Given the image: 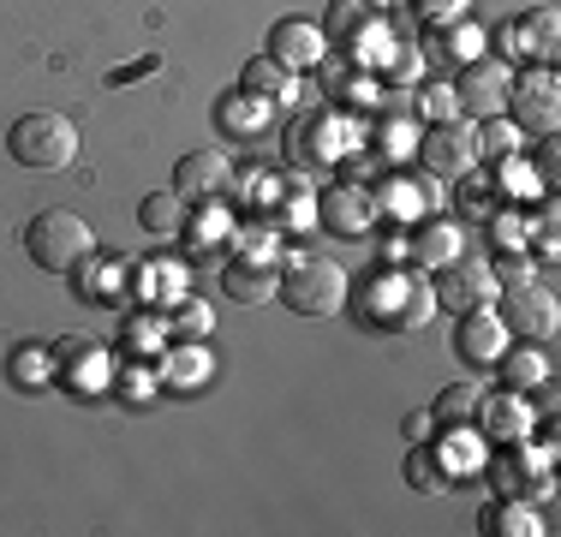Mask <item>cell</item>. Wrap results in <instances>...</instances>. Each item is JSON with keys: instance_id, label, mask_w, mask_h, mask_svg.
Returning a JSON list of instances; mask_svg holds the SVG:
<instances>
[{"instance_id": "1f68e13d", "label": "cell", "mask_w": 561, "mask_h": 537, "mask_svg": "<svg viewBox=\"0 0 561 537\" xmlns=\"http://www.w3.org/2000/svg\"><path fill=\"white\" fill-rule=\"evenodd\" d=\"M448 54H460V60H478V48H484V31H472V24H454L448 31Z\"/></svg>"}, {"instance_id": "d6a6232c", "label": "cell", "mask_w": 561, "mask_h": 537, "mask_svg": "<svg viewBox=\"0 0 561 537\" xmlns=\"http://www.w3.org/2000/svg\"><path fill=\"white\" fill-rule=\"evenodd\" d=\"M431 436H436L431 412H407V442H431Z\"/></svg>"}, {"instance_id": "d6986e66", "label": "cell", "mask_w": 561, "mask_h": 537, "mask_svg": "<svg viewBox=\"0 0 561 537\" xmlns=\"http://www.w3.org/2000/svg\"><path fill=\"white\" fill-rule=\"evenodd\" d=\"M478 400H484V388H478V382L443 388V395H436V407H431L436 430H466V424H478Z\"/></svg>"}, {"instance_id": "e575fe53", "label": "cell", "mask_w": 561, "mask_h": 537, "mask_svg": "<svg viewBox=\"0 0 561 537\" xmlns=\"http://www.w3.org/2000/svg\"><path fill=\"white\" fill-rule=\"evenodd\" d=\"M538 180H543V192H556V144L538 156Z\"/></svg>"}, {"instance_id": "5bb4252c", "label": "cell", "mask_w": 561, "mask_h": 537, "mask_svg": "<svg viewBox=\"0 0 561 537\" xmlns=\"http://www.w3.org/2000/svg\"><path fill=\"white\" fill-rule=\"evenodd\" d=\"M502 43L507 54H519V60H556V48H561V12L556 7H538V12H526V19H514L502 31Z\"/></svg>"}, {"instance_id": "ffe728a7", "label": "cell", "mask_w": 561, "mask_h": 537, "mask_svg": "<svg viewBox=\"0 0 561 537\" xmlns=\"http://www.w3.org/2000/svg\"><path fill=\"white\" fill-rule=\"evenodd\" d=\"M490 370H502V382L519 388V395H526V388H543V382H550V358H543V353H526V346H514V341H507V353H502Z\"/></svg>"}, {"instance_id": "7a4b0ae2", "label": "cell", "mask_w": 561, "mask_h": 537, "mask_svg": "<svg viewBox=\"0 0 561 537\" xmlns=\"http://www.w3.org/2000/svg\"><path fill=\"white\" fill-rule=\"evenodd\" d=\"M24 251H31V263L48 268V275H72V268L96 251V227L78 209H43L24 227Z\"/></svg>"}, {"instance_id": "30bf717a", "label": "cell", "mask_w": 561, "mask_h": 537, "mask_svg": "<svg viewBox=\"0 0 561 537\" xmlns=\"http://www.w3.org/2000/svg\"><path fill=\"white\" fill-rule=\"evenodd\" d=\"M507 322L496 317V305H478V311H460V334H454V346H460V358L466 365H478V370H490L496 358L507 353Z\"/></svg>"}, {"instance_id": "836d02e7", "label": "cell", "mask_w": 561, "mask_h": 537, "mask_svg": "<svg viewBox=\"0 0 561 537\" xmlns=\"http://www.w3.org/2000/svg\"><path fill=\"white\" fill-rule=\"evenodd\" d=\"M168 370H173V388H192V382H185V376H197L204 365H197L192 353H173V365H168Z\"/></svg>"}, {"instance_id": "9a60e30c", "label": "cell", "mask_w": 561, "mask_h": 537, "mask_svg": "<svg viewBox=\"0 0 561 537\" xmlns=\"http://www.w3.org/2000/svg\"><path fill=\"white\" fill-rule=\"evenodd\" d=\"M270 54L280 66H323V54H329V43H323V31H317L311 19H280L275 31H270Z\"/></svg>"}, {"instance_id": "484cf974", "label": "cell", "mask_w": 561, "mask_h": 537, "mask_svg": "<svg viewBox=\"0 0 561 537\" xmlns=\"http://www.w3.org/2000/svg\"><path fill=\"white\" fill-rule=\"evenodd\" d=\"M407 483H412L419 495L443 490V483H448V460H436V454H424V442H412V454H407Z\"/></svg>"}, {"instance_id": "6da1fadb", "label": "cell", "mask_w": 561, "mask_h": 537, "mask_svg": "<svg viewBox=\"0 0 561 537\" xmlns=\"http://www.w3.org/2000/svg\"><path fill=\"white\" fill-rule=\"evenodd\" d=\"M358 322L365 329H382V334H419L424 322L436 317V287L412 268H389V275H370V287L358 293Z\"/></svg>"}, {"instance_id": "ac0fdd59", "label": "cell", "mask_w": 561, "mask_h": 537, "mask_svg": "<svg viewBox=\"0 0 561 537\" xmlns=\"http://www.w3.org/2000/svg\"><path fill=\"white\" fill-rule=\"evenodd\" d=\"M478 419H484V430H490L496 442H526L531 407H526V395H519V388H502V395H484V400H478Z\"/></svg>"}, {"instance_id": "277c9868", "label": "cell", "mask_w": 561, "mask_h": 537, "mask_svg": "<svg viewBox=\"0 0 561 537\" xmlns=\"http://www.w3.org/2000/svg\"><path fill=\"white\" fill-rule=\"evenodd\" d=\"M275 299H287L299 317H335L346 305V275L335 258H317V251H305V258H293L280 268V287Z\"/></svg>"}, {"instance_id": "cb8c5ba5", "label": "cell", "mask_w": 561, "mask_h": 537, "mask_svg": "<svg viewBox=\"0 0 561 537\" xmlns=\"http://www.w3.org/2000/svg\"><path fill=\"white\" fill-rule=\"evenodd\" d=\"M490 532H507V537H538V532H550V526H543V514H531V507H526V495H507L496 514H490Z\"/></svg>"}, {"instance_id": "d4e9b609", "label": "cell", "mask_w": 561, "mask_h": 537, "mask_svg": "<svg viewBox=\"0 0 561 537\" xmlns=\"http://www.w3.org/2000/svg\"><path fill=\"white\" fill-rule=\"evenodd\" d=\"M490 478H496V490H502V495H526V490H531V454L514 442V448H507L502 460L490 466Z\"/></svg>"}, {"instance_id": "44dd1931", "label": "cell", "mask_w": 561, "mask_h": 537, "mask_svg": "<svg viewBox=\"0 0 561 537\" xmlns=\"http://www.w3.org/2000/svg\"><path fill=\"white\" fill-rule=\"evenodd\" d=\"M472 144H478V156H484V161H514V156H519V144H526V132H519L514 119L490 114V119H478Z\"/></svg>"}, {"instance_id": "8992f818", "label": "cell", "mask_w": 561, "mask_h": 537, "mask_svg": "<svg viewBox=\"0 0 561 537\" xmlns=\"http://www.w3.org/2000/svg\"><path fill=\"white\" fill-rule=\"evenodd\" d=\"M507 84H514V72H507V60H496V54H478V60H466L460 84H454L460 114H472V119L502 114V107H507Z\"/></svg>"}, {"instance_id": "ba28073f", "label": "cell", "mask_w": 561, "mask_h": 537, "mask_svg": "<svg viewBox=\"0 0 561 537\" xmlns=\"http://www.w3.org/2000/svg\"><path fill=\"white\" fill-rule=\"evenodd\" d=\"M502 299V322H507V334H526V341H550L556 334V322H561V311H556V293L550 287H507V293H496Z\"/></svg>"}, {"instance_id": "7402d4cb", "label": "cell", "mask_w": 561, "mask_h": 537, "mask_svg": "<svg viewBox=\"0 0 561 537\" xmlns=\"http://www.w3.org/2000/svg\"><path fill=\"white\" fill-rule=\"evenodd\" d=\"M138 221H144V233H156V239L185 233V197H180V192H156V197H144Z\"/></svg>"}, {"instance_id": "603a6c76", "label": "cell", "mask_w": 561, "mask_h": 537, "mask_svg": "<svg viewBox=\"0 0 561 537\" xmlns=\"http://www.w3.org/2000/svg\"><path fill=\"white\" fill-rule=\"evenodd\" d=\"M460 251H466L460 245V227H448V221H431L419 239H412V258H419L424 268H443V263L460 258Z\"/></svg>"}, {"instance_id": "8fae6325", "label": "cell", "mask_w": 561, "mask_h": 537, "mask_svg": "<svg viewBox=\"0 0 561 537\" xmlns=\"http://www.w3.org/2000/svg\"><path fill=\"white\" fill-rule=\"evenodd\" d=\"M221 287H227V299H233V305H270L275 287H280V263L263 258V251H239V258L227 263Z\"/></svg>"}, {"instance_id": "4dcf8cb0", "label": "cell", "mask_w": 561, "mask_h": 537, "mask_svg": "<svg viewBox=\"0 0 561 537\" xmlns=\"http://www.w3.org/2000/svg\"><path fill=\"white\" fill-rule=\"evenodd\" d=\"M150 72H162V54H144V60L114 66V72H108V84H131V78H150Z\"/></svg>"}, {"instance_id": "2e32d148", "label": "cell", "mask_w": 561, "mask_h": 537, "mask_svg": "<svg viewBox=\"0 0 561 537\" xmlns=\"http://www.w3.org/2000/svg\"><path fill=\"white\" fill-rule=\"evenodd\" d=\"M323 221L335 227V233L346 239H358V233H370V221H377V197L370 192H358V185H335V192H323Z\"/></svg>"}, {"instance_id": "e0dca14e", "label": "cell", "mask_w": 561, "mask_h": 537, "mask_svg": "<svg viewBox=\"0 0 561 537\" xmlns=\"http://www.w3.org/2000/svg\"><path fill=\"white\" fill-rule=\"evenodd\" d=\"M239 90L245 96H263V102H299V72L293 66H280L275 54H257V60H245V72H239Z\"/></svg>"}, {"instance_id": "7c38bea8", "label": "cell", "mask_w": 561, "mask_h": 537, "mask_svg": "<svg viewBox=\"0 0 561 537\" xmlns=\"http://www.w3.org/2000/svg\"><path fill=\"white\" fill-rule=\"evenodd\" d=\"M55 382L72 388V395H102L108 388V353L96 341H60L55 346Z\"/></svg>"}, {"instance_id": "9c48e42d", "label": "cell", "mask_w": 561, "mask_h": 537, "mask_svg": "<svg viewBox=\"0 0 561 537\" xmlns=\"http://www.w3.org/2000/svg\"><path fill=\"white\" fill-rule=\"evenodd\" d=\"M419 161L436 173V180H460V173H472V168H478L472 126H460V119L431 126V132H424V144H419Z\"/></svg>"}, {"instance_id": "4fadbf2b", "label": "cell", "mask_w": 561, "mask_h": 537, "mask_svg": "<svg viewBox=\"0 0 561 537\" xmlns=\"http://www.w3.org/2000/svg\"><path fill=\"white\" fill-rule=\"evenodd\" d=\"M227 180H233V161L221 150H192L180 156V168H173V192L180 197H197V204H216L227 192Z\"/></svg>"}, {"instance_id": "f1b7e54d", "label": "cell", "mask_w": 561, "mask_h": 537, "mask_svg": "<svg viewBox=\"0 0 561 537\" xmlns=\"http://www.w3.org/2000/svg\"><path fill=\"white\" fill-rule=\"evenodd\" d=\"M168 329H173V334H180V341H185V334H192V341H197V334H209V305H197V299H185V305H180V311H173V322H168Z\"/></svg>"}, {"instance_id": "52a82bcc", "label": "cell", "mask_w": 561, "mask_h": 537, "mask_svg": "<svg viewBox=\"0 0 561 537\" xmlns=\"http://www.w3.org/2000/svg\"><path fill=\"white\" fill-rule=\"evenodd\" d=\"M496 275H490V263L478 258H454L436 268V305H448V311H478V305H496Z\"/></svg>"}, {"instance_id": "3957f363", "label": "cell", "mask_w": 561, "mask_h": 537, "mask_svg": "<svg viewBox=\"0 0 561 537\" xmlns=\"http://www.w3.org/2000/svg\"><path fill=\"white\" fill-rule=\"evenodd\" d=\"M7 156L19 168H36V173H60L66 161L78 156V126L66 114H48V107H31V114L12 119L7 132Z\"/></svg>"}, {"instance_id": "5b68a950", "label": "cell", "mask_w": 561, "mask_h": 537, "mask_svg": "<svg viewBox=\"0 0 561 537\" xmlns=\"http://www.w3.org/2000/svg\"><path fill=\"white\" fill-rule=\"evenodd\" d=\"M502 114H514L519 132H538V138H550L556 119H561V102H556V72L550 66H538V72L514 78L507 84V107Z\"/></svg>"}, {"instance_id": "4316f807", "label": "cell", "mask_w": 561, "mask_h": 537, "mask_svg": "<svg viewBox=\"0 0 561 537\" xmlns=\"http://www.w3.org/2000/svg\"><path fill=\"white\" fill-rule=\"evenodd\" d=\"M216 119H221V132H263V96H227L221 107H216Z\"/></svg>"}, {"instance_id": "83f0119b", "label": "cell", "mask_w": 561, "mask_h": 537, "mask_svg": "<svg viewBox=\"0 0 561 537\" xmlns=\"http://www.w3.org/2000/svg\"><path fill=\"white\" fill-rule=\"evenodd\" d=\"M419 114L424 119H436V126H443V119H460V96H454V84H431V90H419Z\"/></svg>"}, {"instance_id": "f546056e", "label": "cell", "mask_w": 561, "mask_h": 537, "mask_svg": "<svg viewBox=\"0 0 561 537\" xmlns=\"http://www.w3.org/2000/svg\"><path fill=\"white\" fill-rule=\"evenodd\" d=\"M162 334H168L162 317H131V322H126V341H131V346H156Z\"/></svg>"}]
</instances>
